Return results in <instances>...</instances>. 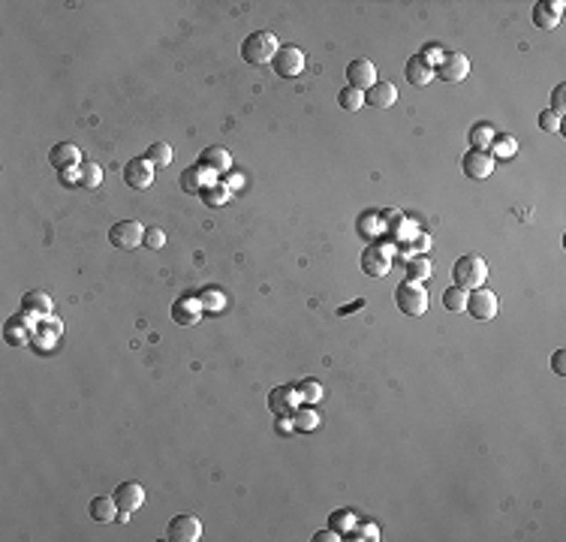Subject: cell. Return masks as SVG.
<instances>
[{
    "label": "cell",
    "mask_w": 566,
    "mask_h": 542,
    "mask_svg": "<svg viewBox=\"0 0 566 542\" xmlns=\"http://www.w3.org/2000/svg\"><path fill=\"white\" fill-rule=\"evenodd\" d=\"M443 305H446V310H452V314H461V310H467V290L449 287L446 295H443Z\"/></svg>",
    "instance_id": "f1b7e54d"
},
{
    "label": "cell",
    "mask_w": 566,
    "mask_h": 542,
    "mask_svg": "<svg viewBox=\"0 0 566 542\" xmlns=\"http://www.w3.org/2000/svg\"><path fill=\"white\" fill-rule=\"evenodd\" d=\"M395 302H398V307H401L407 317H422V314H428V292L419 287V283H413V280L401 283V287L395 290Z\"/></svg>",
    "instance_id": "3957f363"
},
{
    "label": "cell",
    "mask_w": 566,
    "mask_h": 542,
    "mask_svg": "<svg viewBox=\"0 0 566 542\" xmlns=\"http://www.w3.org/2000/svg\"><path fill=\"white\" fill-rule=\"evenodd\" d=\"M304 63H307V58H304V51L299 46H283V48H277V54L272 58V66H274V73L280 78L302 76L304 73Z\"/></svg>",
    "instance_id": "5b68a950"
},
{
    "label": "cell",
    "mask_w": 566,
    "mask_h": 542,
    "mask_svg": "<svg viewBox=\"0 0 566 542\" xmlns=\"http://www.w3.org/2000/svg\"><path fill=\"white\" fill-rule=\"evenodd\" d=\"M467 310L473 314V319H494L497 310H500V298H497L491 290H473V295H467Z\"/></svg>",
    "instance_id": "52a82bcc"
},
{
    "label": "cell",
    "mask_w": 566,
    "mask_h": 542,
    "mask_svg": "<svg viewBox=\"0 0 566 542\" xmlns=\"http://www.w3.org/2000/svg\"><path fill=\"white\" fill-rule=\"evenodd\" d=\"M319 425V419H317V413L314 410H302V413H295V428H302V431H314Z\"/></svg>",
    "instance_id": "d590c367"
},
{
    "label": "cell",
    "mask_w": 566,
    "mask_h": 542,
    "mask_svg": "<svg viewBox=\"0 0 566 542\" xmlns=\"http://www.w3.org/2000/svg\"><path fill=\"white\" fill-rule=\"evenodd\" d=\"M425 277H431V262H428V260H413V262H410V280L419 283V280H425Z\"/></svg>",
    "instance_id": "836d02e7"
},
{
    "label": "cell",
    "mask_w": 566,
    "mask_h": 542,
    "mask_svg": "<svg viewBox=\"0 0 566 542\" xmlns=\"http://www.w3.org/2000/svg\"><path fill=\"white\" fill-rule=\"evenodd\" d=\"M124 181L133 190H148L154 184V166L145 157H133L124 166Z\"/></svg>",
    "instance_id": "9c48e42d"
},
{
    "label": "cell",
    "mask_w": 566,
    "mask_h": 542,
    "mask_svg": "<svg viewBox=\"0 0 566 542\" xmlns=\"http://www.w3.org/2000/svg\"><path fill=\"white\" fill-rule=\"evenodd\" d=\"M338 103L346 108V112H359V108L365 106V93L346 85V88H341V91H338Z\"/></svg>",
    "instance_id": "83f0119b"
},
{
    "label": "cell",
    "mask_w": 566,
    "mask_h": 542,
    "mask_svg": "<svg viewBox=\"0 0 566 542\" xmlns=\"http://www.w3.org/2000/svg\"><path fill=\"white\" fill-rule=\"evenodd\" d=\"M268 406H272V413L277 416H292L295 413V392L280 386V389H272V395H268Z\"/></svg>",
    "instance_id": "ffe728a7"
},
{
    "label": "cell",
    "mask_w": 566,
    "mask_h": 542,
    "mask_svg": "<svg viewBox=\"0 0 566 542\" xmlns=\"http://www.w3.org/2000/svg\"><path fill=\"white\" fill-rule=\"evenodd\" d=\"M494 136H497V133H494L488 124H479V127L470 130V145H473L476 151H488L491 142H494Z\"/></svg>",
    "instance_id": "484cf974"
},
{
    "label": "cell",
    "mask_w": 566,
    "mask_h": 542,
    "mask_svg": "<svg viewBox=\"0 0 566 542\" xmlns=\"http://www.w3.org/2000/svg\"><path fill=\"white\" fill-rule=\"evenodd\" d=\"M199 298H187V295H181L178 302L172 305V319L178 322V325H193V322H199Z\"/></svg>",
    "instance_id": "d6986e66"
},
{
    "label": "cell",
    "mask_w": 566,
    "mask_h": 542,
    "mask_svg": "<svg viewBox=\"0 0 566 542\" xmlns=\"http://www.w3.org/2000/svg\"><path fill=\"white\" fill-rule=\"evenodd\" d=\"M437 73H440V78H446V81H464L467 73H470V61L464 58L461 51H446L440 58Z\"/></svg>",
    "instance_id": "7c38bea8"
},
{
    "label": "cell",
    "mask_w": 566,
    "mask_h": 542,
    "mask_svg": "<svg viewBox=\"0 0 566 542\" xmlns=\"http://www.w3.org/2000/svg\"><path fill=\"white\" fill-rule=\"evenodd\" d=\"M389 265H392V256H389L386 247H380V244H371V247L361 250V271L371 277H383L389 275Z\"/></svg>",
    "instance_id": "30bf717a"
},
{
    "label": "cell",
    "mask_w": 566,
    "mask_h": 542,
    "mask_svg": "<svg viewBox=\"0 0 566 542\" xmlns=\"http://www.w3.org/2000/svg\"><path fill=\"white\" fill-rule=\"evenodd\" d=\"M78 157H82V154H78V148H76L73 142H61V145H55V148L48 151V163H51L55 169H61V172L73 169L76 163H78Z\"/></svg>",
    "instance_id": "ac0fdd59"
},
{
    "label": "cell",
    "mask_w": 566,
    "mask_h": 542,
    "mask_svg": "<svg viewBox=\"0 0 566 542\" xmlns=\"http://www.w3.org/2000/svg\"><path fill=\"white\" fill-rule=\"evenodd\" d=\"M103 184V169L97 166V163H85L82 166V187H100Z\"/></svg>",
    "instance_id": "4dcf8cb0"
},
{
    "label": "cell",
    "mask_w": 566,
    "mask_h": 542,
    "mask_svg": "<svg viewBox=\"0 0 566 542\" xmlns=\"http://www.w3.org/2000/svg\"><path fill=\"white\" fill-rule=\"evenodd\" d=\"M88 512H91L93 521L109 524V521L118 518V515H115V512H118V503H115V497H93L91 506H88Z\"/></svg>",
    "instance_id": "44dd1931"
},
{
    "label": "cell",
    "mask_w": 566,
    "mask_h": 542,
    "mask_svg": "<svg viewBox=\"0 0 566 542\" xmlns=\"http://www.w3.org/2000/svg\"><path fill=\"white\" fill-rule=\"evenodd\" d=\"M115 503H118V521L127 524L130 515L145 503V488L139 482H124L115 488Z\"/></svg>",
    "instance_id": "277c9868"
},
{
    "label": "cell",
    "mask_w": 566,
    "mask_h": 542,
    "mask_svg": "<svg viewBox=\"0 0 566 542\" xmlns=\"http://www.w3.org/2000/svg\"><path fill=\"white\" fill-rule=\"evenodd\" d=\"M452 277H455V287H461V290H479L482 283H485V277H488V265H485L482 256L467 253V256H461V260L455 262Z\"/></svg>",
    "instance_id": "6da1fadb"
},
{
    "label": "cell",
    "mask_w": 566,
    "mask_h": 542,
    "mask_svg": "<svg viewBox=\"0 0 566 542\" xmlns=\"http://www.w3.org/2000/svg\"><path fill=\"white\" fill-rule=\"evenodd\" d=\"M539 127H542L545 133H557V130H560V118L551 112V108H545V112L539 115Z\"/></svg>",
    "instance_id": "8d00e7d4"
},
{
    "label": "cell",
    "mask_w": 566,
    "mask_h": 542,
    "mask_svg": "<svg viewBox=\"0 0 566 542\" xmlns=\"http://www.w3.org/2000/svg\"><path fill=\"white\" fill-rule=\"evenodd\" d=\"M199 536H202V521L196 515H175L166 527L169 542H196Z\"/></svg>",
    "instance_id": "8992f818"
},
{
    "label": "cell",
    "mask_w": 566,
    "mask_h": 542,
    "mask_svg": "<svg viewBox=\"0 0 566 542\" xmlns=\"http://www.w3.org/2000/svg\"><path fill=\"white\" fill-rule=\"evenodd\" d=\"M563 93H566V85H557L555 88V97H551V112H555L557 118L566 112V103H563Z\"/></svg>",
    "instance_id": "74e56055"
},
{
    "label": "cell",
    "mask_w": 566,
    "mask_h": 542,
    "mask_svg": "<svg viewBox=\"0 0 566 542\" xmlns=\"http://www.w3.org/2000/svg\"><path fill=\"white\" fill-rule=\"evenodd\" d=\"M202 166H208L211 172H226L229 166H232V157H229V151L226 148H205L202 151Z\"/></svg>",
    "instance_id": "603a6c76"
},
{
    "label": "cell",
    "mask_w": 566,
    "mask_h": 542,
    "mask_svg": "<svg viewBox=\"0 0 566 542\" xmlns=\"http://www.w3.org/2000/svg\"><path fill=\"white\" fill-rule=\"evenodd\" d=\"M314 539H317V542H334V539H341V536L334 533V531H322V533H317Z\"/></svg>",
    "instance_id": "ab89813d"
},
{
    "label": "cell",
    "mask_w": 566,
    "mask_h": 542,
    "mask_svg": "<svg viewBox=\"0 0 566 542\" xmlns=\"http://www.w3.org/2000/svg\"><path fill=\"white\" fill-rule=\"evenodd\" d=\"M142 241H145V247H148V250H160V247H163V241H166V232H163L160 226H148Z\"/></svg>",
    "instance_id": "1f68e13d"
},
{
    "label": "cell",
    "mask_w": 566,
    "mask_h": 542,
    "mask_svg": "<svg viewBox=\"0 0 566 542\" xmlns=\"http://www.w3.org/2000/svg\"><path fill=\"white\" fill-rule=\"evenodd\" d=\"M551 364H555V374H566V356H563V349H557L555 352V359H551Z\"/></svg>",
    "instance_id": "f35d334b"
},
{
    "label": "cell",
    "mask_w": 566,
    "mask_h": 542,
    "mask_svg": "<svg viewBox=\"0 0 566 542\" xmlns=\"http://www.w3.org/2000/svg\"><path fill=\"white\" fill-rule=\"evenodd\" d=\"M142 238H145V229L136 220H120V223L112 226V232H109V241L115 244V247H120V250H136Z\"/></svg>",
    "instance_id": "ba28073f"
},
{
    "label": "cell",
    "mask_w": 566,
    "mask_h": 542,
    "mask_svg": "<svg viewBox=\"0 0 566 542\" xmlns=\"http://www.w3.org/2000/svg\"><path fill=\"white\" fill-rule=\"evenodd\" d=\"M145 160L151 163L154 169H166L169 163H172V148L166 145V142H154L151 148H148V154H145Z\"/></svg>",
    "instance_id": "d4e9b609"
},
{
    "label": "cell",
    "mask_w": 566,
    "mask_h": 542,
    "mask_svg": "<svg viewBox=\"0 0 566 542\" xmlns=\"http://www.w3.org/2000/svg\"><path fill=\"white\" fill-rule=\"evenodd\" d=\"M403 73H407V81H410V85L422 88V85H428V81L434 78V66H431V61H425L422 54H416V58L407 61Z\"/></svg>",
    "instance_id": "e0dca14e"
},
{
    "label": "cell",
    "mask_w": 566,
    "mask_h": 542,
    "mask_svg": "<svg viewBox=\"0 0 566 542\" xmlns=\"http://www.w3.org/2000/svg\"><path fill=\"white\" fill-rule=\"evenodd\" d=\"M202 196H205V205H223V202L229 199V187L214 181L211 187H205V190H202Z\"/></svg>",
    "instance_id": "f546056e"
},
{
    "label": "cell",
    "mask_w": 566,
    "mask_h": 542,
    "mask_svg": "<svg viewBox=\"0 0 566 542\" xmlns=\"http://www.w3.org/2000/svg\"><path fill=\"white\" fill-rule=\"evenodd\" d=\"M299 395H302L307 404H314V401L322 398V386L317 383V379H304V383L299 386Z\"/></svg>",
    "instance_id": "d6a6232c"
},
{
    "label": "cell",
    "mask_w": 566,
    "mask_h": 542,
    "mask_svg": "<svg viewBox=\"0 0 566 542\" xmlns=\"http://www.w3.org/2000/svg\"><path fill=\"white\" fill-rule=\"evenodd\" d=\"M349 524V509H341V515H338V531L341 527H346Z\"/></svg>",
    "instance_id": "b9f144b4"
},
{
    "label": "cell",
    "mask_w": 566,
    "mask_h": 542,
    "mask_svg": "<svg viewBox=\"0 0 566 542\" xmlns=\"http://www.w3.org/2000/svg\"><path fill=\"white\" fill-rule=\"evenodd\" d=\"M365 103L376 106V108L395 106L398 103V88L392 85V81H374V85L368 88V93H365Z\"/></svg>",
    "instance_id": "2e32d148"
},
{
    "label": "cell",
    "mask_w": 566,
    "mask_h": 542,
    "mask_svg": "<svg viewBox=\"0 0 566 542\" xmlns=\"http://www.w3.org/2000/svg\"><path fill=\"white\" fill-rule=\"evenodd\" d=\"M494 172V157L488 151H467L464 154V175L467 178H488Z\"/></svg>",
    "instance_id": "5bb4252c"
},
{
    "label": "cell",
    "mask_w": 566,
    "mask_h": 542,
    "mask_svg": "<svg viewBox=\"0 0 566 542\" xmlns=\"http://www.w3.org/2000/svg\"><path fill=\"white\" fill-rule=\"evenodd\" d=\"M214 181H217V178H214V172L208 166H202V163H199V166H190L181 175V187L187 190V193H202V190L211 187Z\"/></svg>",
    "instance_id": "9a60e30c"
},
{
    "label": "cell",
    "mask_w": 566,
    "mask_h": 542,
    "mask_svg": "<svg viewBox=\"0 0 566 542\" xmlns=\"http://www.w3.org/2000/svg\"><path fill=\"white\" fill-rule=\"evenodd\" d=\"M488 151H494V157H500V160H509V157H515L518 142L512 139V136H494V142H491Z\"/></svg>",
    "instance_id": "4316f807"
},
{
    "label": "cell",
    "mask_w": 566,
    "mask_h": 542,
    "mask_svg": "<svg viewBox=\"0 0 566 542\" xmlns=\"http://www.w3.org/2000/svg\"><path fill=\"white\" fill-rule=\"evenodd\" d=\"M61 181H63V184H78V178H76V172H73V169H66V172L61 175Z\"/></svg>",
    "instance_id": "60d3db41"
},
{
    "label": "cell",
    "mask_w": 566,
    "mask_h": 542,
    "mask_svg": "<svg viewBox=\"0 0 566 542\" xmlns=\"http://www.w3.org/2000/svg\"><path fill=\"white\" fill-rule=\"evenodd\" d=\"M346 81H349V88H356V91H368L376 81V66L368 58H356L346 66Z\"/></svg>",
    "instance_id": "8fae6325"
},
{
    "label": "cell",
    "mask_w": 566,
    "mask_h": 542,
    "mask_svg": "<svg viewBox=\"0 0 566 542\" xmlns=\"http://www.w3.org/2000/svg\"><path fill=\"white\" fill-rule=\"evenodd\" d=\"M21 310L24 314H34V317H48L51 314V298L46 295V292H39V290H34V292H28L24 295V302H21Z\"/></svg>",
    "instance_id": "7402d4cb"
},
{
    "label": "cell",
    "mask_w": 566,
    "mask_h": 542,
    "mask_svg": "<svg viewBox=\"0 0 566 542\" xmlns=\"http://www.w3.org/2000/svg\"><path fill=\"white\" fill-rule=\"evenodd\" d=\"M4 341L12 344V347L24 344V341H28V322H24L21 317L6 319V325H4Z\"/></svg>",
    "instance_id": "cb8c5ba5"
},
{
    "label": "cell",
    "mask_w": 566,
    "mask_h": 542,
    "mask_svg": "<svg viewBox=\"0 0 566 542\" xmlns=\"http://www.w3.org/2000/svg\"><path fill=\"white\" fill-rule=\"evenodd\" d=\"M563 0H551V4H545V0H539V4L533 6V24L539 27V31H555V27L560 24V12H563Z\"/></svg>",
    "instance_id": "4fadbf2b"
},
{
    "label": "cell",
    "mask_w": 566,
    "mask_h": 542,
    "mask_svg": "<svg viewBox=\"0 0 566 542\" xmlns=\"http://www.w3.org/2000/svg\"><path fill=\"white\" fill-rule=\"evenodd\" d=\"M277 36L274 34H268V31H256V34H250L245 43H241V58H245L247 63H253V66H262V63H268L277 54Z\"/></svg>",
    "instance_id": "7a4b0ae2"
},
{
    "label": "cell",
    "mask_w": 566,
    "mask_h": 542,
    "mask_svg": "<svg viewBox=\"0 0 566 542\" xmlns=\"http://www.w3.org/2000/svg\"><path fill=\"white\" fill-rule=\"evenodd\" d=\"M199 305L202 307H211V310H220L223 307V292L220 290H205V292H202V298H199Z\"/></svg>",
    "instance_id": "e575fe53"
}]
</instances>
